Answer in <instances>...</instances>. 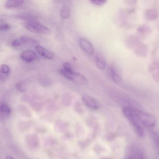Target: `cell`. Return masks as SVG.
I'll return each mask as SVG.
<instances>
[{"label":"cell","instance_id":"obj_1","mask_svg":"<svg viewBox=\"0 0 159 159\" xmlns=\"http://www.w3.org/2000/svg\"><path fill=\"white\" fill-rule=\"evenodd\" d=\"M123 112L125 117L131 123L138 135L141 137L143 136L144 134L143 129L137 118L134 108L126 107L124 109Z\"/></svg>","mask_w":159,"mask_h":159},{"label":"cell","instance_id":"obj_2","mask_svg":"<svg viewBox=\"0 0 159 159\" xmlns=\"http://www.w3.org/2000/svg\"><path fill=\"white\" fill-rule=\"evenodd\" d=\"M24 25L27 29L33 33L44 35L50 33L49 29L34 20L27 21Z\"/></svg>","mask_w":159,"mask_h":159},{"label":"cell","instance_id":"obj_3","mask_svg":"<svg viewBox=\"0 0 159 159\" xmlns=\"http://www.w3.org/2000/svg\"><path fill=\"white\" fill-rule=\"evenodd\" d=\"M136 116L140 123L145 126L152 127L156 123V119L151 115L142 111L134 108Z\"/></svg>","mask_w":159,"mask_h":159},{"label":"cell","instance_id":"obj_4","mask_svg":"<svg viewBox=\"0 0 159 159\" xmlns=\"http://www.w3.org/2000/svg\"><path fill=\"white\" fill-rule=\"evenodd\" d=\"M38 42L35 39L30 37L22 36L13 40L11 45L14 47L20 46L23 45H38Z\"/></svg>","mask_w":159,"mask_h":159},{"label":"cell","instance_id":"obj_5","mask_svg":"<svg viewBox=\"0 0 159 159\" xmlns=\"http://www.w3.org/2000/svg\"><path fill=\"white\" fill-rule=\"evenodd\" d=\"M148 70L152 78L157 83H159V61H156L149 65Z\"/></svg>","mask_w":159,"mask_h":159},{"label":"cell","instance_id":"obj_6","mask_svg":"<svg viewBox=\"0 0 159 159\" xmlns=\"http://www.w3.org/2000/svg\"><path fill=\"white\" fill-rule=\"evenodd\" d=\"M79 42L80 45L84 52L89 55H92L93 53L94 48L89 41L84 38H80Z\"/></svg>","mask_w":159,"mask_h":159},{"label":"cell","instance_id":"obj_7","mask_svg":"<svg viewBox=\"0 0 159 159\" xmlns=\"http://www.w3.org/2000/svg\"><path fill=\"white\" fill-rule=\"evenodd\" d=\"M20 57L25 62H31L36 58V55L34 51L31 50H25L21 52Z\"/></svg>","mask_w":159,"mask_h":159},{"label":"cell","instance_id":"obj_8","mask_svg":"<svg viewBox=\"0 0 159 159\" xmlns=\"http://www.w3.org/2000/svg\"><path fill=\"white\" fill-rule=\"evenodd\" d=\"M148 51L147 46L146 44L140 43L136 47L135 52L138 56L144 58L146 57Z\"/></svg>","mask_w":159,"mask_h":159},{"label":"cell","instance_id":"obj_9","mask_svg":"<svg viewBox=\"0 0 159 159\" xmlns=\"http://www.w3.org/2000/svg\"><path fill=\"white\" fill-rule=\"evenodd\" d=\"M82 99L83 103L87 107L94 109L98 108V103L94 99L89 96L85 95L83 97Z\"/></svg>","mask_w":159,"mask_h":159},{"label":"cell","instance_id":"obj_10","mask_svg":"<svg viewBox=\"0 0 159 159\" xmlns=\"http://www.w3.org/2000/svg\"><path fill=\"white\" fill-rule=\"evenodd\" d=\"M35 49L41 55L46 58L52 59L54 57V55L52 53L40 45L35 46Z\"/></svg>","mask_w":159,"mask_h":159},{"label":"cell","instance_id":"obj_11","mask_svg":"<svg viewBox=\"0 0 159 159\" xmlns=\"http://www.w3.org/2000/svg\"><path fill=\"white\" fill-rule=\"evenodd\" d=\"M144 16L148 20H152L156 19L158 14L157 11L153 8H148L144 12Z\"/></svg>","mask_w":159,"mask_h":159},{"label":"cell","instance_id":"obj_12","mask_svg":"<svg viewBox=\"0 0 159 159\" xmlns=\"http://www.w3.org/2000/svg\"><path fill=\"white\" fill-rule=\"evenodd\" d=\"M71 81L80 84H84L86 83L87 80L83 75L80 73L73 72Z\"/></svg>","mask_w":159,"mask_h":159},{"label":"cell","instance_id":"obj_13","mask_svg":"<svg viewBox=\"0 0 159 159\" xmlns=\"http://www.w3.org/2000/svg\"><path fill=\"white\" fill-rule=\"evenodd\" d=\"M23 3L22 0H8L5 2V6L8 8H15L21 6Z\"/></svg>","mask_w":159,"mask_h":159},{"label":"cell","instance_id":"obj_14","mask_svg":"<svg viewBox=\"0 0 159 159\" xmlns=\"http://www.w3.org/2000/svg\"><path fill=\"white\" fill-rule=\"evenodd\" d=\"M151 29L147 25H142L138 28L137 32L138 33L142 35H145L151 32Z\"/></svg>","mask_w":159,"mask_h":159},{"label":"cell","instance_id":"obj_15","mask_svg":"<svg viewBox=\"0 0 159 159\" xmlns=\"http://www.w3.org/2000/svg\"><path fill=\"white\" fill-rule=\"evenodd\" d=\"M96 62L98 67L100 70H103L106 67V63L104 60L99 56H97L96 57Z\"/></svg>","mask_w":159,"mask_h":159},{"label":"cell","instance_id":"obj_16","mask_svg":"<svg viewBox=\"0 0 159 159\" xmlns=\"http://www.w3.org/2000/svg\"><path fill=\"white\" fill-rule=\"evenodd\" d=\"M11 111L9 107L6 104L2 103L0 105V112L1 114L9 115L11 113Z\"/></svg>","mask_w":159,"mask_h":159},{"label":"cell","instance_id":"obj_17","mask_svg":"<svg viewBox=\"0 0 159 159\" xmlns=\"http://www.w3.org/2000/svg\"><path fill=\"white\" fill-rule=\"evenodd\" d=\"M70 14V9L66 6H64L61 8L60 15L61 17L63 19L67 18Z\"/></svg>","mask_w":159,"mask_h":159},{"label":"cell","instance_id":"obj_18","mask_svg":"<svg viewBox=\"0 0 159 159\" xmlns=\"http://www.w3.org/2000/svg\"><path fill=\"white\" fill-rule=\"evenodd\" d=\"M110 71L111 76L114 81L116 83L119 82L121 80L120 78L116 73L115 70L111 68L110 69Z\"/></svg>","mask_w":159,"mask_h":159},{"label":"cell","instance_id":"obj_19","mask_svg":"<svg viewBox=\"0 0 159 159\" xmlns=\"http://www.w3.org/2000/svg\"><path fill=\"white\" fill-rule=\"evenodd\" d=\"M0 72L3 74H8L10 71L9 67L6 64H2L0 66Z\"/></svg>","mask_w":159,"mask_h":159},{"label":"cell","instance_id":"obj_20","mask_svg":"<svg viewBox=\"0 0 159 159\" xmlns=\"http://www.w3.org/2000/svg\"><path fill=\"white\" fill-rule=\"evenodd\" d=\"M90 1L92 4L96 5H102L106 2L104 0H91Z\"/></svg>","mask_w":159,"mask_h":159},{"label":"cell","instance_id":"obj_21","mask_svg":"<svg viewBox=\"0 0 159 159\" xmlns=\"http://www.w3.org/2000/svg\"><path fill=\"white\" fill-rule=\"evenodd\" d=\"M10 28V26L6 23H4L1 24L0 26V30H1L5 31L8 30Z\"/></svg>","mask_w":159,"mask_h":159},{"label":"cell","instance_id":"obj_22","mask_svg":"<svg viewBox=\"0 0 159 159\" xmlns=\"http://www.w3.org/2000/svg\"><path fill=\"white\" fill-rule=\"evenodd\" d=\"M64 69L67 70H71L70 64L67 63H65L63 64Z\"/></svg>","mask_w":159,"mask_h":159},{"label":"cell","instance_id":"obj_23","mask_svg":"<svg viewBox=\"0 0 159 159\" xmlns=\"http://www.w3.org/2000/svg\"><path fill=\"white\" fill-rule=\"evenodd\" d=\"M17 88L20 90V91L23 92L24 91V86L21 84H17Z\"/></svg>","mask_w":159,"mask_h":159},{"label":"cell","instance_id":"obj_24","mask_svg":"<svg viewBox=\"0 0 159 159\" xmlns=\"http://www.w3.org/2000/svg\"><path fill=\"white\" fill-rule=\"evenodd\" d=\"M6 159H14L12 157H10V156H7L6 158Z\"/></svg>","mask_w":159,"mask_h":159}]
</instances>
